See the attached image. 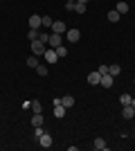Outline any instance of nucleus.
<instances>
[{"mask_svg": "<svg viewBox=\"0 0 135 151\" xmlns=\"http://www.w3.org/2000/svg\"><path fill=\"white\" fill-rule=\"evenodd\" d=\"M43 57H45V61L50 63V65H52V63H56V61H59V57H56V50H54V47H50V45L45 47Z\"/></svg>", "mask_w": 135, "mask_h": 151, "instance_id": "1", "label": "nucleus"}, {"mask_svg": "<svg viewBox=\"0 0 135 151\" xmlns=\"http://www.w3.org/2000/svg\"><path fill=\"white\" fill-rule=\"evenodd\" d=\"M47 45H50V47H59V45H63V34H54V32H52Z\"/></svg>", "mask_w": 135, "mask_h": 151, "instance_id": "2", "label": "nucleus"}, {"mask_svg": "<svg viewBox=\"0 0 135 151\" xmlns=\"http://www.w3.org/2000/svg\"><path fill=\"white\" fill-rule=\"evenodd\" d=\"M65 38H68V43H77L79 38H81V32L72 27V29H68V32H65Z\"/></svg>", "mask_w": 135, "mask_h": 151, "instance_id": "3", "label": "nucleus"}, {"mask_svg": "<svg viewBox=\"0 0 135 151\" xmlns=\"http://www.w3.org/2000/svg\"><path fill=\"white\" fill-rule=\"evenodd\" d=\"M113 83H115V77L110 75V72L101 75V81H99V86H104V88H113Z\"/></svg>", "mask_w": 135, "mask_h": 151, "instance_id": "4", "label": "nucleus"}, {"mask_svg": "<svg viewBox=\"0 0 135 151\" xmlns=\"http://www.w3.org/2000/svg\"><path fill=\"white\" fill-rule=\"evenodd\" d=\"M52 32H54V34H65L68 27H65L63 20H54V23H52Z\"/></svg>", "mask_w": 135, "mask_h": 151, "instance_id": "5", "label": "nucleus"}, {"mask_svg": "<svg viewBox=\"0 0 135 151\" xmlns=\"http://www.w3.org/2000/svg\"><path fill=\"white\" fill-rule=\"evenodd\" d=\"M39 145L43 147V149H50V147H52V135H50V133H43V135L39 138Z\"/></svg>", "mask_w": 135, "mask_h": 151, "instance_id": "6", "label": "nucleus"}, {"mask_svg": "<svg viewBox=\"0 0 135 151\" xmlns=\"http://www.w3.org/2000/svg\"><path fill=\"white\" fill-rule=\"evenodd\" d=\"M45 47H47V45H45V43H41L39 38H36V41H32V52H34V54H43V52H45Z\"/></svg>", "mask_w": 135, "mask_h": 151, "instance_id": "7", "label": "nucleus"}, {"mask_svg": "<svg viewBox=\"0 0 135 151\" xmlns=\"http://www.w3.org/2000/svg\"><path fill=\"white\" fill-rule=\"evenodd\" d=\"M122 117H124V120H133V117H135V108L131 106V104H129V106H122Z\"/></svg>", "mask_w": 135, "mask_h": 151, "instance_id": "8", "label": "nucleus"}, {"mask_svg": "<svg viewBox=\"0 0 135 151\" xmlns=\"http://www.w3.org/2000/svg\"><path fill=\"white\" fill-rule=\"evenodd\" d=\"M41 18H43V16L32 14V16H29V29H39V27H41Z\"/></svg>", "mask_w": 135, "mask_h": 151, "instance_id": "9", "label": "nucleus"}, {"mask_svg": "<svg viewBox=\"0 0 135 151\" xmlns=\"http://www.w3.org/2000/svg\"><path fill=\"white\" fill-rule=\"evenodd\" d=\"M99 81H101V75H99L97 70L88 75V83H90V86H99Z\"/></svg>", "mask_w": 135, "mask_h": 151, "instance_id": "10", "label": "nucleus"}, {"mask_svg": "<svg viewBox=\"0 0 135 151\" xmlns=\"http://www.w3.org/2000/svg\"><path fill=\"white\" fill-rule=\"evenodd\" d=\"M92 147H95L97 151H106V149H108V145L104 142V138H95V142H92Z\"/></svg>", "mask_w": 135, "mask_h": 151, "instance_id": "11", "label": "nucleus"}, {"mask_svg": "<svg viewBox=\"0 0 135 151\" xmlns=\"http://www.w3.org/2000/svg\"><path fill=\"white\" fill-rule=\"evenodd\" d=\"M54 117H56V120H63V117H65V106H63V104L54 106Z\"/></svg>", "mask_w": 135, "mask_h": 151, "instance_id": "12", "label": "nucleus"}, {"mask_svg": "<svg viewBox=\"0 0 135 151\" xmlns=\"http://www.w3.org/2000/svg\"><path fill=\"white\" fill-rule=\"evenodd\" d=\"M115 9H117V12H119V14L124 16V14H129V9H131V7H129V2H124V0H119Z\"/></svg>", "mask_w": 135, "mask_h": 151, "instance_id": "13", "label": "nucleus"}, {"mask_svg": "<svg viewBox=\"0 0 135 151\" xmlns=\"http://www.w3.org/2000/svg\"><path fill=\"white\" fill-rule=\"evenodd\" d=\"M61 104H63L65 108H72L74 106V97H72V95H65V97H61Z\"/></svg>", "mask_w": 135, "mask_h": 151, "instance_id": "14", "label": "nucleus"}, {"mask_svg": "<svg viewBox=\"0 0 135 151\" xmlns=\"http://www.w3.org/2000/svg\"><path fill=\"white\" fill-rule=\"evenodd\" d=\"M106 18L110 20V23H119V18H122V14L117 12V9H113V12H108V16Z\"/></svg>", "mask_w": 135, "mask_h": 151, "instance_id": "15", "label": "nucleus"}, {"mask_svg": "<svg viewBox=\"0 0 135 151\" xmlns=\"http://www.w3.org/2000/svg\"><path fill=\"white\" fill-rule=\"evenodd\" d=\"M36 75L39 77H47V65H45V63H39V65H36Z\"/></svg>", "mask_w": 135, "mask_h": 151, "instance_id": "16", "label": "nucleus"}, {"mask_svg": "<svg viewBox=\"0 0 135 151\" xmlns=\"http://www.w3.org/2000/svg\"><path fill=\"white\" fill-rule=\"evenodd\" d=\"M32 126H43V115H41V113H34V117H32Z\"/></svg>", "mask_w": 135, "mask_h": 151, "instance_id": "17", "label": "nucleus"}, {"mask_svg": "<svg viewBox=\"0 0 135 151\" xmlns=\"http://www.w3.org/2000/svg\"><path fill=\"white\" fill-rule=\"evenodd\" d=\"M108 72H110L113 77H117V75H122V68H119L117 63H113V65H108Z\"/></svg>", "mask_w": 135, "mask_h": 151, "instance_id": "18", "label": "nucleus"}, {"mask_svg": "<svg viewBox=\"0 0 135 151\" xmlns=\"http://www.w3.org/2000/svg\"><path fill=\"white\" fill-rule=\"evenodd\" d=\"M27 65L32 70H36V65H39V59H36V54H32V57H27Z\"/></svg>", "mask_w": 135, "mask_h": 151, "instance_id": "19", "label": "nucleus"}, {"mask_svg": "<svg viewBox=\"0 0 135 151\" xmlns=\"http://www.w3.org/2000/svg\"><path fill=\"white\" fill-rule=\"evenodd\" d=\"M131 99H133V97H131V95L122 93V97H119V104H122V106H129V104H131Z\"/></svg>", "mask_w": 135, "mask_h": 151, "instance_id": "20", "label": "nucleus"}, {"mask_svg": "<svg viewBox=\"0 0 135 151\" xmlns=\"http://www.w3.org/2000/svg\"><path fill=\"white\" fill-rule=\"evenodd\" d=\"M32 113H43V106H41V101H39V99H34V101H32Z\"/></svg>", "mask_w": 135, "mask_h": 151, "instance_id": "21", "label": "nucleus"}, {"mask_svg": "<svg viewBox=\"0 0 135 151\" xmlns=\"http://www.w3.org/2000/svg\"><path fill=\"white\" fill-rule=\"evenodd\" d=\"M52 23H54V20H52L50 16H43V18H41V27H47V29H50Z\"/></svg>", "mask_w": 135, "mask_h": 151, "instance_id": "22", "label": "nucleus"}, {"mask_svg": "<svg viewBox=\"0 0 135 151\" xmlns=\"http://www.w3.org/2000/svg\"><path fill=\"white\" fill-rule=\"evenodd\" d=\"M54 50H56V57H59V59H63V57H68V50H65L63 45H59V47H54Z\"/></svg>", "mask_w": 135, "mask_h": 151, "instance_id": "23", "label": "nucleus"}, {"mask_svg": "<svg viewBox=\"0 0 135 151\" xmlns=\"http://www.w3.org/2000/svg\"><path fill=\"white\" fill-rule=\"evenodd\" d=\"M74 12H77L79 16H81V14H86V5H84V2H74Z\"/></svg>", "mask_w": 135, "mask_h": 151, "instance_id": "24", "label": "nucleus"}, {"mask_svg": "<svg viewBox=\"0 0 135 151\" xmlns=\"http://www.w3.org/2000/svg\"><path fill=\"white\" fill-rule=\"evenodd\" d=\"M43 133H45V129H43V126H34V135H36V140H39L41 135H43Z\"/></svg>", "mask_w": 135, "mask_h": 151, "instance_id": "25", "label": "nucleus"}, {"mask_svg": "<svg viewBox=\"0 0 135 151\" xmlns=\"http://www.w3.org/2000/svg\"><path fill=\"white\" fill-rule=\"evenodd\" d=\"M27 38H29V41H36V38H39V29H29Z\"/></svg>", "mask_w": 135, "mask_h": 151, "instance_id": "26", "label": "nucleus"}, {"mask_svg": "<svg viewBox=\"0 0 135 151\" xmlns=\"http://www.w3.org/2000/svg\"><path fill=\"white\" fill-rule=\"evenodd\" d=\"M97 72H99V75H106V72H108V65H104V63H101V65L97 68Z\"/></svg>", "mask_w": 135, "mask_h": 151, "instance_id": "27", "label": "nucleus"}, {"mask_svg": "<svg viewBox=\"0 0 135 151\" xmlns=\"http://www.w3.org/2000/svg\"><path fill=\"white\" fill-rule=\"evenodd\" d=\"M65 9H68V12H74V2H65Z\"/></svg>", "mask_w": 135, "mask_h": 151, "instance_id": "28", "label": "nucleus"}, {"mask_svg": "<svg viewBox=\"0 0 135 151\" xmlns=\"http://www.w3.org/2000/svg\"><path fill=\"white\" fill-rule=\"evenodd\" d=\"M131 106H133V108H135V97H133V99H131Z\"/></svg>", "mask_w": 135, "mask_h": 151, "instance_id": "29", "label": "nucleus"}, {"mask_svg": "<svg viewBox=\"0 0 135 151\" xmlns=\"http://www.w3.org/2000/svg\"><path fill=\"white\" fill-rule=\"evenodd\" d=\"M77 2H84V5H86V2H88V0H77Z\"/></svg>", "mask_w": 135, "mask_h": 151, "instance_id": "30", "label": "nucleus"}, {"mask_svg": "<svg viewBox=\"0 0 135 151\" xmlns=\"http://www.w3.org/2000/svg\"><path fill=\"white\" fill-rule=\"evenodd\" d=\"M68 2H77V0H68Z\"/></svg>", "mask_w": 135, "mask_h": 151, "instance_id": "31", "label": "nucleus"}, {"mask_svg": "<svg viewBox=\"0 0 135 151\" xmlns=\"http://www.w3.org/2000/svg\"><path fill=\"white\" fill-rule=\"evenodd\" d=\"M133 83H135V79H133Z\"/></svg>", "mask_w": 135, "mask_h": 151, "instance_id": "32", "label": "nucleus"}]
</instances>
